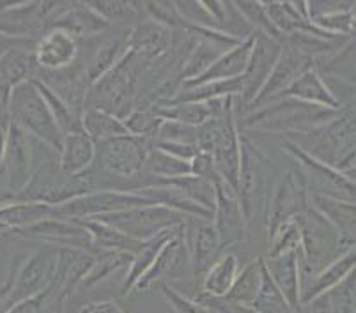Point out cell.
<instances>
[{"instance_id":"cell-23","label":"cell","mask_w":356,"mask_h":313,"mask_svg":"<svg viewBox=\"0 0 356 313\" xmlns=\"http://www.w3.org/2000/svg\"><path fill=\"white\" fill-rule=\"evenodd\" d=\"M310 66H314L312 60L303 55L302 51H298L296 48L289 46V44H282V53L278 57L277 64H275L273 71H271L270 78L266 80L264 87L261 89L259 96L255 98V101L252 103V106L248 108V112L257 106L264 105L268 101H273L278 96L282 94L284 90L302 75L303 71L309 69ZM247 114V112H245Z\"/></svg>"},{"instance_id":"cell-1","label":"cell","mask_w":356,"mask_h":313,"mask_svg":"<svg viewBox=\"0 0 356 313\" xmlns=\"http://www.w3.org/2000/svg\"><path fill=\"white\" fill-rule=\"evenodd\" d=\"M342 110V108H341ZM341 110L321 108L296 99H273L243 114L239 130L245 133L294 135L305 133L339 115Z\"/></svg>"},{"instance_id":"cell-36","label":"cell","mask_w":356,"mask_h":313,"mask_svg":"<svg viewBox=\"0 0 356 313\" xmlns=\"http://www.w3.org/2000/svg\"><path fill=\"white\" fill-rule=\"evenodd\" d=\"M80 223L83 225L86 232L89 234L90 243L95 246L96 253L98 251H128V253H135L140 246V243L129 239L128 235H124L118 228L105 223L102 219H82Z\"/></svg>"},{"instance_id":"cell-49","label":"cell","mask_w":356,"mask_h":313,"mask_svg":"<svg viewBox=\"0 0 356 313\" xmlns=\"http://www.w3.org/2000/svg\"><path fill=\"white\" fill-rule=\"evenodd\" d=\"M300 237H302V234H300L298 219L280 225L271 234H268L270 246H268L266 257H277V255L289 253V251H298V248H300Z\"/></svg>"},{"instance_id":"cell-18","label":"cell","mask_w":356,"mask_h":313,"mask_svg":"<svg viewBox=\"0 0 356 313\" xmlns=\"http://www.w3.org/2000/svg\"><path fill=\"white\" fill-rule=\"evenodd\" d=\"M215 209H213V227L218 234L220 244L225 251L227 248L241 244L247 239L248 221L239 196L231 186L222 179L215 184Z\"/></svg>"},{"instance_id":"cell-13","label":"cell","mask_w":356,"mask_h":313,"mask_svg":"<svg viewBox=\"0 0 356 313\" xmlns=\"http://www.w3.org/2000/svg\"><path fill=\"white\" fill-rule=\"evenodd\" d=\"M309 189L298 170H289L275 184L266 204L268 234L287 221H294L309 208Z\"/></svg>"},{"instance_id":"cell-53","label":"cell","mask_w":356,"mask_h":313,"mask_svg":"<svg viewBox=\"0 0 356 313\" xmlns=\"http://www.w3.org/2000/svg\"><path fill=\"white\" fill-rule=\"evenodd\" d=\"M25 257H27V255H15V257H13L11 264H9L8 274H6V280L0 283V313H6L13 306L11 294H13V287H15L16 273H18V269H20Z\"/></svg>"},{"instance_id":"cell-61","label":"cell","mask_w":356,"mask_h":313,"mask_svg":"<svg viewBox=\"0 0 356 313\" xmlns=\"http://www.w3.org/2000/svg\"><path fill=\"white\" fill-rule=\"evenodd\" d=\"M2 37H4V35H0V40H2Z\"/></svg>"},{"instance_id":"cell-44","label":"cell","mask_w":356,"mask_h":313,"mask_svg":"<svg viewBox=\"0 0 356 313\" xmlns=\"http://www.w3.org/2000/svg\"><path fill=\"white\" fill-rule=\"evenodd\" d=\"M124 128L128 131V135H134L137 138H144V140L154 142L156 140V135L160 131V126L163 122V119L154 112L151 106H142L137 108L135 106L124 119Z\"/></svg>"},{"instance_id":"cell-39","label":"cell","mask_w":356,"mask_h":313,"mask_svg":"<svg viewBox=\"0 0 356 313\" xmlns=\"http://www.w3.org/2000/svg\"><path fill=\"white\" fill-rule=\"evenodd\" d=\"M90 9L98 12L110 27L131 28L142 18L140 2L126 0H90L87 2Z\"/></svg>"},{"instance_id":"cell-14","label":"cell","mask_w":356,"mask_h":313,"mask_svg":"<svg viewBox=\"0 0 356 313\" xmlns=\"http://www.w3.org/2000/svg\"><path fill=\"white\" fill-rule=\"evenodd\" d=\"M282 44L284 43H280V41H275L266 35L255 34L250 60H248L247 69L241 76V96L234 98L236 112H238L239 105H241V114L248 112L266 80L270 78L271 71H273L278 57L282 53Z\"/></svg>"},{"instance_id":"cell-42","label":"cell","mask_w":356,"mask_h":313,"mask_svg":"<svg viewBox=\"0 0 356 313\" xmlns=\"http://www.w3.org/2000/svg\"><path fill=\"white\" fill-rule=\"evenodd\" d=\"M145 176H151L153 180H168V179H177V177L190 176L192 174V167H190L188 161L177 160V158L170 156V154L163 153V151L156 149V147H151V153H149L147 163H145ZM142 174V176H144ZM147 183V184H149ZM145 184V186H147ZM144 188V186H142Z\"/></svg>"},{"instance_id":"cell-10","label":"cell","mask_w":356,"mask_h":313,"mask_svg":"<svg viewBox=\"0 0 356 313\" xmlns=\"http://www.w3.org/2000/svg\"><path fill=\"white\" fill-rule=\"evenodd\" d=\"M153 142L122 135L96 145V160L103 172L114 179L131 180L142 177Z\"/></svg>"},{"instance_id":"cell-33","label":"cell","mask_w":356,"mask_h":313,"mask_svg":"<svg viewBox=\"0 0 356 313\" xmlns=\"http://www.w3.org/2000/svg\"><path fill=\"white\" fill-rule=\"evenodd\" d=\"M184 225V223H183ZM181 230L179 228H172V230H167L163 234L156 235V237L149 239V241H144L140 243L138 250L134 253V260H131V266H129L128 274L124 276V283H122V296H128V294L134 292L135 285H137L138 280L144 276L149 271V267L153 266L156 257L160 255V251L163 250L165 244Z\"/></svg>"},{"instance_id":"cell-37","label":"cell","mask_w":356,"mask_h":313,"mask_svg":"<svg viewBox=\"0 0 356 313\" xmlns=\"http://www.w3.org/2000/svg\"><path fill=\"white\" fill-rule=\"evenodd\" d=\"M82 128L96 145L112 140V138L122 137V135H128L122 119L99 108L83 110Z\"/></svg>"},{"instance_id":"cell-9","label":"cell","mask_w":356,"mask_h":313,"mask_svg":"<svg viewBox=\"0 0 356 313\" xmlns=\"http://www.w3.org/2000/svg\"><path fill=\"white\" fill-rule=\"evenodd\" d=\"M96 219H102L105 223L112 225L137 243H144V241L156 237L163 232L183 227L186 216L179 214L172 209L163 208V205L153 204L126 209V211L106 214Z\"/></svg>"},{"instance_id":"cell-45","label":"cell","mask_w":356,"mask_h":313,"mask_svg":"<svg viewBox=\"0 0 356 313\" xmlns=\"http://www.w3.org/2000/svg\"><path fill=\"white\" fill-rule=\"evenodd\" d=\"M234 6L255 34H262L266 35V37H271V40L284 43V37L271 25L266 9H264V4H262L261 0H257V2H254V0H243V2H234Z\"/></svg>"},{"instance_id":"cell-56","label":"cell","mask_w":356,"mask_h":313,"mask_svg":"<svg viewBox=\"0 0 356 313\" xmlns=\"http://www.w3.org/2000/svg\"><path fill=\"white\" fill-rule=\"evenodd\" d=\"M80 313H126V310L114 299L90 301L80 308Z\"/></svg>"},{"instance_id":"cell-47","label":"cell","mask_w":356,"mask_h":313,"mask_svg":"<svg viewBox=\"0 0 356 313\" xmlns=\"http://www.w3.org/2000/svg\"><path fill=\"white\" fill-rule=\"evenodd\" d=\"M140 9L145 18L153 20L154 24L161 25V27L168 28V31H184L186 22L181 16L176 2H140Z\"/></svg>"},{"instance_id":"cell-55","label":"cell","mask_w":356,"mask_h":313,"mask_svg":"<svg viewBox=\"0 0 356 313\" xmlns=\"http://www.w3.org/2000/svg\"><path fill=\"white\" fill-rule=\"evenodd\" d=\"M153 147L177 158V160L188 161V163L199 154V147L197 145L177 144V142H153Z\"/></svg>"},{"instance_id":"cell-34","label":"cell","mask_w":356,"mask_h":313,"mask_svg":"<svg viewBox=\"0 0 356 313\" xmlns=\"http://www.w3.org/2000/svg\"><path fill=\"white\" fill-rule=\"evenodd\" d=\"M239 260L234 253L225 251L202 276V292L209 298H227L239 274Z\"/></svg>"},{"instance_id":"cell-40","label":"cell","mask_w":356,"mask_h":313,"mask_svg":"<svg viewBox=\"0 0 356 313\" xmlns=\"http://www.w3.org/2000/svg\"><path fill=\"white\" fill-rule=\"evenodd\" d=\"M317 69H325L328 76L348 83L356 89V34L351 35L337 53L325 62L317 64Z\"/></svg>"},{"instance_id":"cell-20","label":"cell","mask_w":356,"mask_h":313,"mask_svg":"<svg viewBox=\"0 0 356 313\" xmlns=\"http://www.w3.org/2000/svg\"><path fill=\"white\" fill-rule=\"evenodd\" d=\"M183 237L192 262L195 278H202L206 271L225 253L220 244L218 234L213 227L211 219L186 218L183 225Z\"/></svg>"},{"instance_id":"cell-43","label":"cell","mask_w":356,"mask_h":313,"mask_svg":"<svg viewBox=\"0 0 356 313\" xmlns=\"http://www.w3.org/2000/svg\"><path fill=\"white\" fill-rule=\"evenodd\" d=\"M154 183H161V184H170L174 188L179 189L181 193L192 198L193 202H197L199 205L206 208L208 211L213 212L215 209V196H216V188L215 184L209 183L206 179H200V177L193 176H183V177H177V179H168V180H153V183L149 184H154ZM147 184V186H149ZM145 188V186H144Z\"/></svg>"},{"instance_id":"cell-58","label":"cell","mask_w":356,"mask_h":313,"mask_svg":"<svg viewBox=\"0 0 356 313\" xmlns=\"http://www.w3.org/2000/svg\"><path fill=\"white\" fill-rule=\"evenodd\" d=\"M6 151V131H0V170H2V161H4Z\"/></svg>"},{"instance_id":"cell-60","label":"cell","mask_w":356,"mask_h":313,"mask_svg":"<svg viewBox=\"0 0 356 313\" xmlns=\"http://www.w3.org/2000/svg\"><path fill=\"white\" fill-rule=\"evenodd\" d=\"M2 235H4V234H0V239H2Z\"/></svg>"},{"instance_id":"cell-27","label":"cell","mask_w":356,"mask_h":313,"mask_svg":"<svg viewBox=\"0 0 356 313\" xmlns=\"http://www.w3.org/2000/svg\"><path fill=\"white\" fill-rule=\"evenodd\" d=\"M309 202L335 228L342 250L356 248V204L323 195H309Z\"/></svg>"},{"instance_id":"cell-62","label":"cell","mask_w":356,"mask_h":313,"mask_svg":"<svg viewBox=\"0 0 356 313\" xmlns=\"http://www.w3.org/2000/svg\"><path fill=\"white\" fill-rule=\"evenodd\" d=\"M211 313H213V312H211Z\"/></svg>"},{"instance_id":"cell-26","label":"cell","mask_w":356,"mask_h":313,"mask_svg":"<svg viewBox=\"0 0 356 313\" xmlns=\"http://www.w3.org/2000/svg\"><path fill=\"white\" fill-rule=\"evenodd\" d=\"M254 40L255 34L248 40H243L241 43H238L236 46H232L231 50H227L223 55H220L218 59L204 71L202 75L197 76V78L190 80V82H183L179 85V89H186V87H195L200 83H209V82H225V80H236L241 78L245 69L248 66V60H250L252 48H254Z\"/></svg>"},{"instance_id":"cell-50","label":"cell","mask_w":356,"mask_h":313,"mask_svg":"<svg viewBox=\"0 0 356 313\" xmlns=\"http://www.w3.org/2000/svg\"><path fill=\"white\" fill-rule=\"evenodd\" d=\"M158 287H160V292L163 296L165 303H167L168 308L172 310L174 313H211L208 308H204L200 303H197L195 299L186 298L183 292L170 287L168 283H160Z\"/></svg>"},{"instance_id":"cell-6","label":"cell","mask_w":356,"mask_h":313,"mask_svg":"<svg viewBox=\"0 0 356 313\" xmlns=\"http://www.w3.org/2000/svg\"><path fill=\"white\" fill-rule=\"evenodd\" d=\"M96 183L92 174H83V176L67 177L60 172L59 160L54 156L47 163L34 167V174L24 192L16 196L20 202H38V204L57 208L66 202L79 198L95 192Z\"/></svg>"},{"instance_id":"cell-22","label":"cell","mask_w":356,"mask_h":313,"mask_svg":"<svg viewBox=\"0 0 356 313\" xmlns=\"http://www.w3.org/2000/svg\"><path fill=\"white\" fill-rule=\"evenodd\" d=\"M174 48V32L154 24L149 18H140L129 31V51L147 66L161 62Z\"/></svg>"},{"instance_id":"cell-4","label":"cell","mask_w":356,"mask_h":313,"mask_svg":"<svg viewBox=\"0 0 356 313\" xmlns=\"http://www.w3.org/2000/svg\"><path fill=\"white\" fill-rule=\"evenodd\" d=\"M300 248H298V259H300V273L303 283L310 282L317 273H321L328 264L339 259L346 253L341 248L339 234L335 228L325 219L321 212H317L312 205L305 209L300 218Z\"/></svg>"},{"instance_id":"cell-8","label":"cell","mask_w":356,"mask_h":313,"mask_svg":"<svg viewBox=\"0 0 356 313\" xmlns=\"http://www.w3.org/2000/svg\"><path fill=\"white\" fill-rule=\"evenodd\" d=\"M140 205H153V202L142 196L135 189L98 188L95 192L87 193V195L54 208V216L73 219V221H82V219L115 214V212L140 208Z\"/></svg>"},{"instance_id":"cell-48","label":"cell","mask_w":356,"mask_h":313,"mask_svg":"<svg viewBox=\"0 0 356 313\" xmlns=\"http://www.w3.org/2000/svg\"><path fill=\"white\" fill-rule=\"evenodd\" d=\"M252 308L257 310L259 313H296L286 301L282 292L278 290L273 280L270 278L266 267H264V278H262L261 292H259L257 299L252 303Z\"/></svg>"},{"instance_id":"cell-35","label":"cell","mask_w":356,"mask_h":313,"mask_svg":"<svg viewBox=\"0 0 356 313\" xmlns=\"http://www.w3.org/2000/svg\"><path fill=\"white\" fill-rule=\"evenodd\" d=\"M131 260H134V253H128V251H98L80 290L95 289L96 285L106 282L115 274L126 276L129 266H131Z\"/></svg>"},{"instance_id":"cell-2","label":"cell","mask_w":356,"mask_h":313,"mask_svg":"<svg viewBox=\"0 0 356 313\" xmlns=\"http://www.w3.org/2000/svg\"><path fill=\"white\" fill-rule=\"evenodd\" d=\"M147 67V64L142 62L137 55L128 51L114 69H110L103 78L90 85L86 108L105 110L119 119H124L135 108L138 80Z\"/></svg>"},{"instance_id":"cell-29","label":"cell","mask_w":356,"mask_h":313,"mask_svg":"<svg viewBox=\"0 0 356 313\" xmlns=\"http://www.w3.org/2000/svg\"><path fill=\"white\" fill-rule=\"evenodd\" d=\"M50 28H60L73 35L79 43H82V41L92 40L96 35L105 34L114 27H110L98 12L92 11L87 2H70V6L55 18Z\"/></svg>"},{"instance_id":"cell-15","label":"cell","mask_w":356,"mask_h":313,"mask_svg":"<svg viewBox=\"0 0 356 313\" xmlns=\"http://www.w3.org/2000/svg\"><path fill=\"white\" fill-rule=\"evenodd\" d=\"M34 138L29 137L18 126L9 124L8 131H6L4 161H2L0 172L15 196L24 192L34 174Z\"/></svg>"},{"instance_id":"cell-31","label":"cell","mask_w":356,"mask_h":313,"mask_svg":"<svg viewBox=\"0 0 356 313\" xmlns=\"http://www.w3.org/2000/svg\"><path fill=\"white\" fill-rule=\"evenodd\" d=\"M57 160L64 176H83L96 161V144L83 130L66 135L63 138V147Z\"/></svg>"},{"instance_id":"cell-19","label":"cell","mask_w":356,"mask_h":313,"mask_svg":"<svg viewBox=\"0 0 356 313\" xmlns=\"http://www.w3.org/2000/svg\"><path fill=\"white\" fill-rule=\"evenodd\" d=\"M55 264H57V248L55 246L43 244L31 255H27L16 273L11 294L13 305L44 292L54 280Z\"/></svg>"},{"instance_id":"cell-54","label":"cell","mask_w":356,"mask_h":313,"mask_svg":"<svg viewBox=\"0 0 356 313\" xmlns=\"http://www.w3.org/2000/svg\"><path fill=\"white\" fill-rule=\"evenodd\" d=\"M190 167H192L193 176L200 177V179H206L209 183L216 184L220 180L218 172H216V167L213 163L211 154L199 153L192 161H190Z\"/></svg>"},{"instance_id":"cell-51","label":"cell","mask_w":356,"mask_h":313,"mask_svg":"<svg viewBox=\"0 0 356 313\" xmlns=\"http://www.w3.org/2000/svg\"><path fill=\"white\" fill-rule=\"evenodd\" d=\"M154 142H177V144L197 145V128L174 121H163Z\"/></svg>"},{"instance_id":"cell-24","label":"cell","mask_w":356,"mask_h":313,"mask_svg":"<svg viewBox=\"0 0 356 313\" xmlns=\"http://www.w3.org/2000/svg\"><path fill=\"white\" fill-rule=\"evenodd\" d=\"M95 260V253H89L79 248H57V264H55V274L50 285L55 292L70 299L76 294L86 280L90 269V264Z\"/></svg>"},{"instance_id":"cell-57","label":"cell","mask_w":356,"mask_h":313,"mask_svg":"<svg viewBox=\"0 0 356 313\" xmlns=\"http://www.w3.org/2000/svg\"><path fill=\"white\" fill-rule=\"evenodd\" d=\"M296 313H332V305H330L328 296L323 294V296L312 299V301L300 305Z\"/></svg>"},{"instance_id":"cell-5","label":"cell","mask_w":356,"mask_h":313,"mask_svg":"<svg viewBox=\"0 0 356 313\" xmlns=\"http://www.w3.org/2000/svg\"><path fill=\"white\" fill-rule=\"evenodd\" d=\"M275 164L262 153L257 142L241 131V170H239L238 196L247 216V221L266 209L268 200L273 192Z\"/></svg>"},{"instance_id":"cell-28","label":"cell","mask_w":356,"mask_h":313,"mask_svg":"<svg viewBox=\"0 0 356 313\" xmlns=\"http://www.w3.org/2000/svg\"><path fill=\"white\" fill-rule=\"evenodd\" d=\"M280 98L296 99V101H302L314 106H321V108H342V105L337 101L332 89L328 87L326 78L316 66H310L309 69L303 71L302 75L298 76V78L294 80L277 99Z\"/></svg>"},{"instance_id":"cell-17","label":"cell","mask_w":356,"mask_h":313,"mask_svg":"<svg viewBox=\"0 0 356 313\" xmlns=\"http://www.w3.org/2000/svg\"><path fill=\"white\" fill-rule=\"evenodd\" d=\"M188 276H193V271L188 250L184 244L183 227H181V230L165 244L147 273L138 280L134 292H145L160 283L179 282V280H186Z\"/></svg>"},{"instance_id":"cell-41","label":"cell","mask_w":356,"mask_h":313,"mask_svg":"<svg viewBox=\"0 0 356 313\" xmlns=\"http://www.w3.org/2000/svg\"><path fill=\"white\" fill-rule=\"evenodd\" d=\"M32 82H34L35 87L40 89L41 96H43L44 101H47L48 108H50L55 122H57V126H59V130H60V133H63V137L83 130L82 114H79L76 110L71 108V106L67 105V103L64 101L59 94H55L54 90H51L48 85H44L43 82H40V80H32Z\"/></svg>"},{"instance_id":"cell-32","label":"cell","mask_w":356,"mask_h":313,"mask_svg":"<svg viewBox=\"0 0 356 313\" xmlns=\"http://www.w3.org/2000/svg\"><path fill=\"white\" fill-rule=\"evenodd\" d=\"M356 269V248L342 253L339 259L325 267L321 273H317L310 282L303 283L302 287V305L312 299L319 298L323 294L330 292L335 285L346 280L351 271Z\"/></svg>"},{"instance_id":"cell-59","label":"cell","mask_w":356,"mask_h":313,"mask_svg":"<svg viewBox=\"0 0 356 313\" xmlns=\"http://www.w3.org/2000/svg\"><path fill=\"white\" fill-rule=\"evenodd\" d=\"M353 15H355V18H356V2H353Z\"/></svg>"},{"instance_id":"cell-12","label":"cell","mask_w":356,"mask_h":313,"mask_svg":"<svg viewBox=\"0 0 356 313\" xmlns=\"http://www.w3.org/2000/svg\"><path fill=\"white\" fill-rule=\"evenodd\" d=\"M4 235L27 239V241L47 244V246L79 248V250H86L96 255L95 246L90 243L89 234L86 232L83 225L80 221L57 218V216H48V218L40 219V221L18 228V230H11Z\"/></svg>"},{"instance_id":"cell-16","label":"cell","mask_w":356,"mask_h":313,"mask_svg":"<svg viewBox=\"0 0 356 313\" xmlns=\"http://www.w3.org/2000/svg\"><path fill=\"white\" fill-rule=\"evenodd\" d=\"M211 158L220 179L238 193L239 170H241V130H239L236 105H232L220 117L218 138Z\"/></svg>"},{"instance_id":"cell-21","label":"cell","mask_w":356,"mask_h":313,"mask_svg":"<svg viewBox=\"0 0 356 313\" xmlns=\"http://www.w3.org/2000/svg\"><path fill=\"white\" fill-rule=\"evenodd\" d=\"M80 57V43L73 35L60 28H50L44 32L34 46V62L38 71L66 69L73 66Z\"/></svg>"},{"instance_id":"cell-7","label":"cell","mask_w":356,"mask_h":313,"mask_svg":"<svg viewBox=\"0 0 356 313\" xmlns=\"http://www.w3.org/2000/svg\"><path fill=\"white\" fill-rule=\"evenodd\" d=\"M282 151L289 154L291 160L296 163L298 172L309 189V195L332 196V198L356 204V180L335 170L332 164L310 156L293 142L282 140Z\"/></svg>"},{"instance_id":"cell-38","label":"cell","mask_w":356,"mask_h":313,"mask_svg":"<svg viewBox=\"0 0 356 313\" xmlns=\"http://www.w3.org/2000/svg\"><path fill=\"white\" fill-rule=\"evenodd\" d=\"M262 278H264V257H257L250 264L239 269L238 278H236L231 292L227 294V298L223 299L252 306V303L257 299L259 292H261Z\"/></svg>"},{"instance_id":"cell-30","label":"cell","mask_w":356,"mask_h":313,"mask_svg":"<svg viewBox=\"0 0 356 313\" xmlns=\"http://www.w3.org/2000/svg\"><path fill=\"white\" fill-rule=\"evenodd\" d=\"M264 267L278 290L282 292L286 301L289 303L291 308H300L302 305V273H300L298 251H289V253L277 255V257H264Z\"/></svg>"},{"instance_id":"cell-52","label":"cell","mask_w":356,"mask_h":313,"mask_svg":"<svg viewBox=\"0 0 356 313\" xmlns=\"http://www.w3.org/2000/svg\"><path fill=\"white\" fill-rule=\"evenodd\" d=\"M195 301L213 313H259L257 310L248 305H239V303L229 301V299L209 298L206 294H199Z\"/></svg>"},{"instance_id":"cell-3","label":"cell","mask_w":356,"mask_h":313,"mask_svg":"<svg viewBox=\"0 0 356 313\" xmlns=\"http://www.w3.org/2000/svg\"><path fill=\"white\" fill-rule=\"evenodd\" d=\"M9 121L18 126L29 137L43 144L47 149L59 156L63 147V133L55 122L47 101L35 83L25 82L15 87L9 96Z\"/></svg>"},{"instance_id":"cell-11","label":"cell","mask_w":356,"mask_h":313,"mask_svg":"<svg viewBox=\"0 0 356 313\" xmlns=\"http://www.w3.org/2000/svg\"><path fill=\"white\" fill-rule=\"evenodd\" d=\"M129 31L131 28L114 27L92 40L82 41L86 43V50L80 48V62L90 85L124 59L129 51Z\"/></svg>"},{"instance_id":"cell-25","label":"cell","mask_w":356,"mask_h":313,"mask_svg":"<svg viewBox=\"0 0 356 313\" xmlns=\"http://www.w3.org/2000/svg\"><path fill=\"white\" fill-rule=\"evenodd\" d=\"M34 80H40L44 85L50 87L55 94H59L71 108L76 110L79 114L83 115V108H86V99L87 94H89L90 83L89 80H87L86 69H83L82 62H80V57L73 66L66 67V69L54 71V73L35 71Z\"/></svg>"},{"instance_id":"cell-46","label":"cell","mask_w":356,"mask_h":313,"mask_svg":"<svg viewBox=\"0 0 356 313\" xmlns=\"http://www.w3.org/2000/svg\"><path fill=\"white\" fill-rule=\"evenodd\" d=\"M66 299L55 292L54 287H48L44 292L34 298L16 303L6 313H66Z\"/></svg>"}]
</instances>
